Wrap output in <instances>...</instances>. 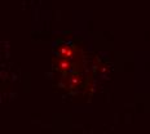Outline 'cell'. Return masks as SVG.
Wrapping results in <instances>:
<instances>
[{
  "label": "cell",
  "instance_id": "obj_2",
  "mask_svg": "<svg viewBox=\"0 0 150 134\" xmlns=\"http://www.w3.org/2000/svg\"><path fill=\"white\" fill-rule=\"evenodd\" d=\"M70 68H71V65H70V62H69L67 59H61L60 61V63H58V70H60V71L66 72V71H69Z\"/></svg>",
  "mask_w": 150,
  "mask_h": 134
},
{
  "label": "cell",
  "instance_id": "obj_1",
  "mask_svg": "<svg viewBox=\"0 0 150 134\" xmlns=\"http://www.w3.org/2000/svg\"><path fill=\"white\" fill-rule=\"evenodd\" d=\"M60 55L61 57H63L66 59V58H73L74 55V49L71 48V46H61L60 49Z\"/></svg>",
  "mask_w": 150,
  "mask_h": 134
}]
</instances>
